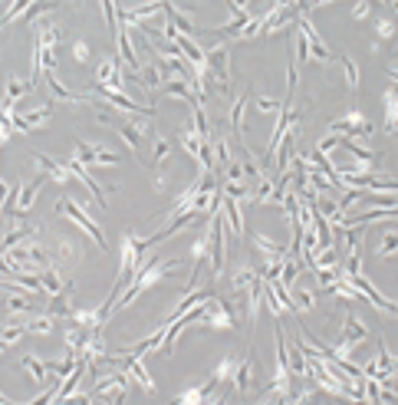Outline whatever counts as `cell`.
<instances>
[{
	"label": "cell",
	"mask_w": 398,
	"mask_h": 405,
	"mask_svg": "<svg viewBox=\"0 0 398 405\" xmlns=\"http://www.w3.org/2000/svg\"><path fill=\"white\" fill-rule=\"evenodd\" d=\"M178 270V257H148L145 264H142V270L132 277V284L125 287V293L116 300V307H112V313L116 310H125L129 303H135L145 290H151V287H158L168 277V273H175Z\"/></svg>",
	"instance_id": "6da1fadb"
},
{
	"label": "cell",
	"mask_w": 398,
	"mask_h": 405,
	"mask_svg": "<svg viewBox=\"0 0 398 405\" xmlns=\"http://www.w3.org/2000/svg\"><path fill=\"white\" fill-rule=\"evenodd\" d=\"M56 214L59 218H66V221H73L86 238L96 240V247H105V234H103V227L96 225L92 218H89V211L79 205V201H73V198H59L56 201Z\"/></svg>",
	"instance_id": "7a4b0ae2"
},
{
	"label": "cell",
	"mask_w": 398,
	"mask_h": 405,
	"mask_svg": "<svg viewBox=\"0 0 398 405\" xmlns=\"http://www.w3.org/2000/svg\"><path fill=\"white\" fill-rule=\"evenodd\" d=\"M207 76H211L221 90L231 86V46L227 43H214L207 50Z\"/></svg>",
	"instance_id": "3957f363"
},
{
	"label": "cell",
	"mask_w": 398,
	"mask_h": 405,
	"mask_svg": "<svg viewBox=\"0 0 398 405\" xmlns=\"http://www.w3.org/2000/svg\"><path fill=\"white\" fill-rule=\"evenodd\" d=\"M76 158L83 165H118V155L105 145H89L86 138H76Z\"/></svg>",
	"instance_id": "277c9868"
},
{
	"label": "cell",
	"mask_w": 398,
	"mask_h": 405,
	"mask_svg": "<svg viewBox=\"0 0 398 405\" xmlns=\"http://www.w3.org/2000/svg\"><path fill=\"white\" fill-rule=\"evenodd\" d=\"M96 86L125 92V76H122V60H118V56H109V60L99 63V70H96Z\"/></svg>",
	"instance_id": "5b68a950"
},
{
	"label": "cell",
	"mask_w": 398,
	"mask_h": 405,
	"mask_svg": "<svg viewBox=\"0 0 398 405\" xmlns=\"http://www.w3.org/2000/svg\"><path fill=\"white\" fill-rule=\"evenodd\" d=\"M333 132L346 135V138H355V135H372L375 132V125H372L362 112H349V116H342V119L333 122Z\"/></svg>",
	"instance_id": "8992f818"
},
{
	"label": "cell",
	"mask_w": 398,
	"mask_h": 405,
	"mask_svg": "<svg viewBox=\"0 0 398 405\" xmlns=\"http://www.w3.org/2000/svg\"><path fill=\"white\" fill-rule=\"evenodd\" d=\"M43 181H46V175L40 172L36 178L30 181V185H17V205H14V214L17 218H23L33 205H36V198H40V188H43Z\"/></svg>",
	"instance_id": "52a82bcc"
},
{
	"label": "cell",
	"mask_w": 398,
	"mask_h": 405,
	"mask_svg": "<svg viewBox=\"0 0 398 405\" xmlns=\"http://www.w3.org/2000/svg\"><path fill=\"white\" fill-rule=\"evenodd\" d=\"M214 389H218V386H214L211 379H207L205 386H188L181 395L171 399V405H207L211 399H214Z\"/></svg>",
	"instance_id": "ba28073f"
},
{
	"label": "cell",
	"mask_w": 398,
	"mask_h": 405,
	"mask_svg": "<svg viewBox=\"0 0 398 405\" xmlns=\"http://www.w3.org/2000/svg\"><path fill=\"white\" fill-rule=\"evenodd\" d=\"M66 168H70V175H76V178H79V181H83V185L89 188V191H92L96 205H103V208H105V191H103V185H99V181L89 175V168L83 165L79 158H70V162H66Z\"/></svg>",
	"instance_id": "9c48e42d"
},
{
	"label": "cell",
	"mask_w": 398,
	"mask_h": 405,
	"mask_svg": "<svg viewBox=\"0 0 398 405\" xmlns=\"http://www.w3.org/2000/svg\"><path fill=\"white\" fill-rule=\"evenodd\" d=\"M40 231H43V227H36V225H14L3 234V240H0V254H7L10 247H20L23 240H33Z\"/></svg>",
	"instance_id": "30bf717a"
},
{
	"label": "cell",
	"mask_w": 398,
	"mask_h": 405,
	"mask_svg": "<svg viewBox=\"0 0 398 405\" xmlns=\"http://www.w3.org/2000/svg\"><path fill=\"white\" fill-rule=\"evenodd\" d=\"M253 353H244L240 356V362H237L234 369V379H231V386H234V392H251L253 389Z\"/></svg>",
	"instance_id": "8fae6325"
},
{
	"label": "cell",
	"mask_w": 398,
	"mask_h": 405,
	"mask_svg": "<svg viewBox=\"0 0 398 405\" xmlns=\"http://www.w3.org/2000/svg\"><path fill=\"white\" fill-rule=\"evenodd\" d=\"M33 165L40 168L46 178L56 181V185H66V181H70V168L59 165L56 158H50V155H40V152H33Z\"/></svg>",
	"instance_id": "7c38bea8"
},
{
	"label": "cell",
	"mask_w": 398,
	"mask_h": 405,
	"mask_svg": "<svg viewBox=\"0 0 398 405\" xmlns=\"http://www.w3.org/2000/svg\"><path fill=\"white\" fill-rule=\"evenodd\" d=\"M40 287H43V297H59V293L73 290V284H66L56 267H46L43 273H40Z\"/></svg>",
	"instance_id": "4fadbf2b"
},
{
	"label": "cell",
	"mask_w": 398,
	"mask_h": 405,
	"mask_svg": "<svg viewBox=\"0 0 398 405\" xmlns=\"http://www.w3.org/2000/svg\"><path fill=\"white\" fill-rule=\"evenodd\" d=\"M221 214H224V225H231V234H234L237 240L244 238V214H240V201L224 198V201H221Z\"/></svg>",
	"instance_id": "5bb4252c"
},
{
	"label": "cell",
	"mask_w": 398,
	"mask_h": 405,
	"mask_svg": "<svg viewBox=\"0 0 398 405\" xmlns=\"http://www.w3.org/2000/svg\"><path fill=\"white\" fill-rule=\"evenodd\" d=\"M257 284H264V280H260V270H253V267H237L234 273H231L234 293H244V297H247V290H253Z\"/></svg>",
	"instance_id": "9a60e30c"
},
{
	"label": "cell",
	"mask_w": 398,
	"mask_h": 405,
	"mask_svg": "<svg viewBox=\"0 0 398 405\" xmlns=\"http://www.w3.org/2000/svg\"><path fill=\"white\" fill-rule=\"evenodd\" d=\"M43 76H46V86H50V99H56V103H79V99H83V96L70 90L56 73H43Z\"/></svg>",
	"instance_id": "2e32d148"
},
{
	"label": "cell",
	"mask_w": 398,
	"mask_h": 405,
	"mask_svg": "<svg viewBox=\"0 0 398 405\" xmlns=\"http://www.w3.org/2000/svg\"><path fill=\"white\" fill-rule=\"evenodd\" d=\"M162 92L171 96V99H185L188 105H198V92H194L185 79H168V83H162Z\"/></svg>",
	"instance_id": "e0dca14e"
},
{
	"label": "cell",
	"mask_w": 398,
	"mask_h": 405,
	"mask_svg": "<svg viewBox=\"0 0 398 405\" xmlns=\"http://www.w3.org/2000/svg\"><path fill=\"white\" fill-rule=\"evenodd\" d=\"M33 40H36V46H43V50H56V43L63 40V30H59L56 23H36Z\"/></svg>",
	"instance_id": "ac0fdd59"
},
{
	"label": "cell",
	"mask_w": 398,
	"mask_h": 405,
	"mask_svg": "<svg viewBox=\"0 0 398 405\" xmlns=\"http://www.w3.org/2000/svg\"><path fill=\"white\" fill-rule=\"evenodd\" d=\"M171 152H175V142L165 138V135H155V138H151V158H148V165L162 168L165 162L171 158Z\"/></svg>",
	"instance_id": "d6986e66"
},
{
	"label": "cell",
	"mask_w": 398,
	"mask_h": 405,
	"mask_svg": "<svg viewBox=\"0 0 398 405\" xmlns=\"http://www.w3.org/2000/svg\"><path fill=\"white\" fill-rule=\"evenodd\" d=\"M247 105H251V96H247V92H244V96H237V103L231 105V125H234L240 145H247V142H244V112H247Z\"/></svg>",
	"instance_id": "ffe728a7"
},
{
	"label": "cell",
	"mask_w": 398,
	"mask_h": 405,
	"mask_svg": "<svg viewBox=\"0 0 398 405\" xmlns=\"http://www.w3.org/2000/svg\"><path fill=\"white\" fill-rule=\"evenodd\" d=\"M290 300H293V307L300 310V313H303V310H306V313H310V310H316V293H313V290H306L303 284L290 287Z\"/></svg>",
	"instance_id": "44dd1931"
},
{
	"label": "cell",
	"mask_w": 398,
	"mask_h": 405,
	"mask_svg": "<svg viewBox=\"0 0 398 405\" xmlns=\"http://www.w3.org/2000/svg\"><path fill=\"white\" fill-rule=\"evenodd\" d=\"M135 79H138V83H142V90L145 92H151V90H158V86H162V66H155V63H142V70H138V73H135Z\"/></svg>",
	"instance_id": "7402d4cb"
},
{
	"label": "cell",
	"mask_w": 398,
	"mask_h": 405,
	"mask_svg": "<svg viewBox=\"0 0 398 405\" xmlns=\"http://www.w3.org/2000/svg\"><path fill=\"white\" fill-rule=\"evenodd\" d=\"M30 92H33V83H30V79H10V83H7V96H3V105H10V109H14V105L20 103L23 96H30Z\"/></svg>",
	"instance_id": "603a6c76"
},
{
	"label": "cell",
	"mask_w": 398,
	"mask_h": 405,
	"mask_svg": "<svg viewBox=\"0 0 398 405\" xmlns=\"http://www.w3.org/2000/svg\"><path fill=\"white\" fill-rule=\"evenodd\" d=\"M286 366H290V373L293 375H310V369H306V356H303V346L293 343V346H286Z\"/></svg>",
	"instance_id": "cb8c5ba5"
},
{
	"label": "cell",
	"mask_w": 398,
	"mask_h": 405,
	"mask_svg": "<svg viewBox=\"0 0 398 405\" xmlns=\"http://www.w3.org/2000/svg\"><path fill=\"white\" fill-rule=\"evenodd\" d=\"M382 103H385V132L392 135V132H398V96L385 90Z\"/></svg>",
	"instance_id": "d4e9b609"
},
{
	"label": "cell",
	"mask_w": 398,
	"mask_h": 405,
	"mask_svg": "<svg viewBox=\"0 0 398 405\" xmlns=\"http://www.w3.org/2000/svg\"><path fill=\"white\" fill-rule=\"evenodd\" d=\"M237 362H240V360H234V356H224V360L214 366V373H211V382H214V386H224V382H231V379H234Z\"/></svg>",
	"instance_id": "484cf974"
},
{
	"label": "cell",
	"mask_w": 398,
	"mask_h": 405,
	"mask_svg": "<svg viewBox=\"0 0 398 405\" xmlns=\"http://www.w3.org/2000/svg\"><path fill=\"white\" fill-rule=\"evenodd\" d=\"M23 369H27V373L33 375V382H36V386L43 389L46 379H50V369H46V362H40L36 356H33V353H27V356H23Z\"/></svg>",
	"instance_id": "4316f807"
},
{
	"label": "cell",
	"mask_w": 398,
	"mask_h": 405,
	"mask_svg": "<svg viewBox=\"0 0 398 405\" xmlns=\"http://www.w3.org/2000/svg\"><path fill=\"white\" fill-rule=\"evenodd\" d=\"M253 247L260 251V257H264V260H270V257H286V247H280L277 240L264 238V234H253Z\"/></svg>",
	"instance_id": "83f0119b"
},
{
	"label": "cell",
	"mask_w": 398,
	"mask_h": 405,
	"mask_svg": "<svg viewBox=\"0 0 398 405\" xmlns=\"http://www.w3.org/2000/svg\"><path fill=\"white\" fill-rule=\"evenodd\" d=\"M53 320H56V316L40 313V316H33V320H27V323H23V330H27V333H40V336H46V333H53V326H56Z\"/></svg>",
	"instance_id": "f1b7e54d"
},
{
	"label": "cell",
	"mask_w": 398,
	"mask_h": 405,
	"mask_svg": "<svg viewBox=\"0 0 398 405\" xmlns=\"http://www.w3.org/2000/svg\"><path fill=\"white\" fill-rule=\"evenodd\" d=\"M398 254V227L385 231V238L375 244V257H395Z\"/></svg>",
	"instance_id": "f546056e"
},
{
	"label": "cell",
	"mask_w": 398,
	"mask_h": 405,
	"mask_svg": "<svg viewBox=\"0 0 398 405\" xmlns=\"http://www.w3.org/2000/svg\"><path fill=\"white\" fill-rule=\"evenodd\" d=\"M7 310H10L14 316L17 313H40V310H36V303L27 300V297H17V290L7 297Z\"/></svg>",
	"instance_id": "4dcf8cb0"
},
{
	"label": "cell",
	"mask_w": 398,
	"mask_h": 405,
	"mask_svg": "<svg viewBox=\"0 0 398 405\" xmlns=\"http://www.w3.org/2000/svg\"><path fill=\"white\" fill-rule=\"evenodd\" d=\"M23 336H27V330H23V323H10V326H3V330H0V340H3L7 346L20 343Z\"/></svg>",
	"instance_id": "1f68e13d"
},
{
	"label": "cell",
	"mask_w": 398,
	"mask_h": 405,
	"mask_svg": "<svg viewBox=\"0 0 398 405\" xmlns=\"http://www.w3.org/2000/svg\"><path fill=\"white\" fill-rule=\"evenodd\" d=\"M253 109H257V112H277V116H280L283 103L280 99H270V96H260V99H253Z\"/></svg>",
	"instance_id": "d6a6232c"
},
{
	"label": "cell",
	"mask_w": 398,
	"mask_h": 405,
	"mask_svg": "<svg viewBox=\"0 0 398 405\" xmlns=\"http://www.w3.org/2000/svg\"><path fill=\"white\" fill-rule=\"evenodd\" d=\"M375 33H379V40H392L398 33L395 20H388V17H382V20H375Z\"/></svg>",
	"instance_id": "836d02e7"
},
{
	"label": "cell",
	"mask_w": 398,
	"mask_h": 405,
	"mask_svg": "<svg viewBox=\"0 0 398 405\" xmlns=\"http://www.w3.org/2000/svg\"><path fill=\"white\" fill-rule=\"evenodd\" d=\"M50 112H53V105H43V109H33L30 116H23V122H27V129L33 132V125H40V122L50 119Z\"/></svg>",
	"instance_id": "e575fe53"
},
{
	"label": "cell",
	"mask_w": 398,
	"mask_h": 405,
	"mask_svg": "<svg viewBox=\"0 0 398 405\" xmlns=\"http://www.w3.org/2000/svg\"><path fill=\"white\" fill-rule=\"evenodd\" d=\"M339 63H342V70H346V83L355 90V86H359V66H355L349 56H339Z\"/></svg>",
	"instance_id": "d590c367"
},
{
	"label": "cell",
	"mask_w": 398,
	"mask_h": 405,
	"mask_svg": "<svg viewBox=\"0 0 398 405\" xmlns=\"http://www.w3.org/2000/svg\"><path fill=\"white\" fill-rule=\"evenodd\" d=\"M333 149H342V135H326L323 142H320V145H316V152H323V155H333Z\"/></svg>",
	"instance_id": "8d00e7d4"
},
{
	"label": "cell",
	"mask_w": 398,
	"mask_h": 405,
	"mask_svg": "<svg viewBox=\"0 0 398 405\" xmlns=\"http://www.w3.org/2000/svg\"><path fill=\"white\" fill-rule=\"evenodd\" d=\"M369 14H372V7H369V0H355L353 3V20H369Z\"/></svg>",
	"instance_id": "74e56055"
},
{
	"label": "cell",
	"mask_w": 398,
	"mask_h": 405,
	"mask_svg": "<svg viewBox=\"0 0 398 405\" xmlns=\"http://www.w3.org/2000/svg\"><path fill=\"white\" fill-rule=\"evenodd\" d=\"M73 60L76 63H89V43L86 40H76L73 43Z\"/></svg>",
	"instance_id": "f35d334b"
},
{
	"label": "cell",
	"mask_w": 398,
	"mask_h": 405,
	"mask_svg": "<svg viewBox=\"0 0 398 405\" xmlns=\"http://www.w3.org/2000/svg\"><path fill=\"white\" fill-rule=\"evenodd\" d=\"M10 188H14V185H7V181L0 178V218H7V198H10Z\"/></svg>",
	"instance_id": "ab89813d"
},
{
	"label": "cell",
	"mask_w": 398,
	"mask_h": 405,
	"mask_svg": "<svg viewBox=\"0 0 398 405\" xmlns=\"http://www.w3.org/2000/svg\"><path fill=\"white\" fill-rule=\"evenodd\" d=\"M10 132H14V129H10V125H7V119L0 116V145H3V142L10 138Z\"/></svg>",
	"instance_id": "60d3db41"
},
{
	"label": "cell",
	"mask_w": 398,
	"mask_h": 405,
	"mask_svg": "<svg viewBox=\"0 0 398 405\" xmlns=\"http://www.w3.org/2000/svg\"><path fill=\"white\" fill-rule=\"evenodd\" d=\"M14 402V399H10V395H3V392H0V405H10Z\"/></svg>",
	"instance_id": "b9f144b4"
},
{
	"label": "cell",
	"mask_w": 398,
	"mask_h": 405,
	"mask_svg": "<svg viewBox=\"0 0 398 405\" xmlns=\"http://www.w3.org/2000/svg\"><path fill=\"white\" fill-rule=\"evenodd\" d=\"M3 349H7V343H3V340H0V356H3Z\"/></svg>",
	"instance_id": "7bdbcfd3"
},
{
	"label": "cell",
	"mask_w": 398,
	"mask_h": 405,
	"mask_svg": "<svg viewBox=\"0 0 398 405\" xmlns=\"http://www.w3.org/2000/svg\"><path fill=\"white\" fill-rule=\"evenodd\" d=\"M388 3H392V7H395V10H398V0H388Z\"/></svg>",
	"instance_id": "ee69618b"
},
{
	"label": "cell",
	"mask_w": 398,
	"mask_h": 405,
	"mask_svg": "<svg viewBox=\"0 0 398 405\" xmlns=\"http://www.w3.org/2000/svg\"><path fill=\"white\" fill-rule=\"evenodd\" d=\"M395 56H398V50H395Z\"/></svg>",
	"instance_id": "f6af8a7d"
}]
</instances>
